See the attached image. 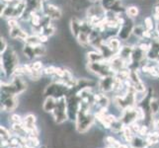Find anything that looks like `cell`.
<instances>
[{
	"instance_id": "cell-1",
	"label": "cell",
	"mask_w": 159,
	"mask_h": 148,
	"mask_svg": "<svg viewBox=\"0 0 159 148\" xmlns=\"http://www.w3.org/2000/svg\"><path fill=\"white\" fill-rule=\"evenodd\" d=\"M91 106L81 104L76 116V129L79 133H85L95 122V116L91 113Z\"/></svg>"
},
{
	"instance_id": "cell-2",
	"label": "cell",
	"mask_w": 159,
	"mask_h": 148,
	"mask_svg": "<svg viewBox=\"0 0 159 148\" xmlns=\"http://www.w3.org/2000/svg\"><path fill=\"white\" fill-rule=\"evenodd\" d=\"M19 65V57L13 47H8L1 53V70L7 76H13Z\"/></svg>"
},
{
	"instance_id": "cell-3",
	"label": "cell",
	"mask_w": 159,
	"mask_h": 148,
	"mask_svg": "<svg viewBox=\"0 0 159 148\" xmlns=\"http://www.w3.org/2000/svg\"><path fill=\"white\" fill-rule=\"evenodd\" d=\"M27 89V83L22 76H14L10 83H1V93L11 95H20Z\"/></svg>"
},
{
	"instance_id": "cell-4",
	"label": "cell",
	"mask_w": 159,
	"mask_h": 148,
	"mask_svg": "<svg viewBox=\"0 0 159 148\" xmlns=\"http://www.w3.org/2000/svg\"><path fill=\"white\" fill-rule=\"evenodd\" d=\"M70 89L60 81H54L48 84L45 90H43V95L46 97H53L56 99H59L62 97H66L68 95Z\"/></svg>"
},
{
	"instance_id": "cell-5",
	"label": "cell",
	"mask_w": 159,
	"mask_h": 148,
	"mask_svg": "<svg viewBox=\"0 0 159 148\" xmlns=\"http://www.w3.org/2000/svg\"><path fill=\"white\" fill-rule=\"evenodd\" d=\"M87 69L100 78L106 77L109 75H116L109 61H106V60L99 62H88L87 63Z\"/></svg>"
},
{
	"instance_id": "cell-6",
	"label": "cell",
	"mask_w": 159,
	"mask_h": 148,
	"mask_svg": "<svg viewBox=\"0 0 159 148\" xmlns=\"http://www.w3.org/2000/svg\"><path fill=\"white\" fill-rule=\"evenodd\" d=\"M52 117L57 123H63L68 118L67 114V105H66V97H62L57 99L56 108L52 111Z\"/></svg>"
},
{
	"instance_id": "cell-7",
	"label": "cell",
	"mask_w": 159,
	"mask_h": 148,
	"mask_svg": "<svg viewBox=\"0 0 159 148\" xmlns=\"http://www.w3.org/2000/svg\"><path fill=\"white\" fill-rule=\"evenodd\" d=\"M134 21L133 18H129L125 16L124 18L120 28L118 29L117 36L120 41H128L129 39L130 35L133 34V31L134 28Z\"/></svg>"
},
{
	"instance_id": "cell-8",
	"label": "cell",
	"mask_w": 159,
	"mask_h": 148,
	"mask_svg": "<svg viewBox=\"0 0 159 148\" xmlns=\"http://www.w3.org/2000/svg\"><path fill=\"white\" fill-rule=\"evenodd\" d=\"M93 29H94V28H93V26L87 20L82 21V26H81L80 32H79L78 36L76 37V39H77V42L79 43V45L82 47L85 48V47L90 46L89 37L91 35Z\"/></svg>"
},
{
	"instance_id": "cell-9",
	"label": "cell",
	"mask_w": 159,
	"mask_h": 148,
	"mask_svg": "<svg viewBox=\"0 0 159 148\" xmlns=\"http://www.w3.org/2000/svg\"><path fill=\"white\" fill-rule=\"evenodd\" d=\"M26 2V9L24 14L22 15L21 20L23 21H30L31 16L35 12H40L43 11V0H25Z\"/></svg>"
},
{
	"instance_id": "cell-10",
	"label": "cell",
	"mask_w": 159,
	"mask_h": 148,
	"mask_svg": "<svg viewBox=\"0 0 159 148\" xmlns=\"http://www.w3.org/2000/svg\"><path fill=\"white\" fill-rule=\"evenodd\" d=\"M17 96L1 93V110L4 112H13L18 107Z\"/></svg>"
},
{
	"instance_id": "cell-11",
	"label": "cell",
	"mask_w": 159,
	"mask_h": 148,
	"mask_svg": "<svg viewBox=\"0 0 159 148\" xmlns=\"http://www.w3.org/2000/svg\"><path fill=\"white\" fill-rule=\"evenodd\" d=\"M120 119L122 120V123L129 127L131 123H134V122H138L139 118H138V112H136V108L133 107V108H129L125 109L122 112V114H120Z\"/></svg>"
},
{
	"instance_id": "cell-12",
	"label": "cell",
	"mask_w": 159,
	"mask_h": 148,
	"mask_svg": "<svg viewBox=\"0 0 159 148\" xmlns=\"http://www.w3.org/2000/svg\"><path fill=\"white\" fill-rule=\"evenodd\" d=\"M43 13L48 16L52 21L59 20L62 16V12L59 7L53 4H45L43 8Z\"/></svg>"
},
{
	"instance_id": "cell-13",
	"label": "cell",
	"mask_w": 159,
	"mask_h": 148,
	"mask_svg": "<svg viewBox=\"0 0 159 148\" xmlns=\"http://www.w3.org/2000/svg\"><path fill=\"white\" fill-rule=\"evenodd\" d=\"M146 57L150 61H157L159 58V38L153 39L150 42L149 49L146 52Z\"/></svg>"
},
{
	"instance_id": "cell-14",
	"label": "cell",
	"mask_w": 159,
	"mask_h": 148,
	"mask_svg": "<svg viewBox=\"0 0 159 148\" xmlns=\"http://www.w3.org/2000/svg\"><path fill=\"white\" fill-rule=\"evenodd\" d=\"M9 36L11 39H13V40H20L23 42H26L27 38L29 37L28 33L22 29L20 25L17 27H14V28L9 29Z\"/></svg>"
},
{
	"instance_id": "cell-15",
	"label": "cell",
	"mask_w": 159,
	"mask_h": 148,
	"mask_svg": "<svg viewBox=\"0 0 159 148\" xmlns=\"http://www.w3.org/2000/svg\"><path fill=\"white\" fill-rule=\"evenodd\" d=\"M130 147L133 148H148L149 144L146 138H143L140 135H134L133 139L129 142Z\"/></svg>"
},
{
	"instance_id": "cell-16",
	"label": "cell",
	"mask_w": 159,
	"mask_h": 148,
	"mask_svg": "<svg viewBox=\"0 0 159 148\" xmlns=\"http://www.w3.org/2000/svg\"><path fill=\"white\" fill-rule=\"evenodd\" d=\"M133 49H134V47L125 45L120 47V52H118L119 56L120 58H123L125 61L128 63V65H129V62H130V57H131V53H133Z\"/></svg>"
},
{
	"instance_id": "cell-17",
	"label": "cell",
	"mask_w": 159,
	"mask_h": 148,
	"mask_svg": "<svg viewBox=\"0 0 159 148\" xmlns=\"http://www.w3.org/2000/svg\"><path fill=\"white\" fill-rule=\"evenodd\" d=\"M105 43L108 46V47L113 51L115 53H118L120 52V40L119 38H116V37H110L108 38L107 40H105Z\"/></svg>"
},
{
	"instance_id": "cell-18",
	"label": "cell",
	"mask_w": 159,
	"mask_h": 148,
	"mask_svg": "<svg viewBox=\"0 0 159 148\" xmlns=\"http://www.w3.org/2000/svg\"><path fill=\"white\" fill-rule=\"evenodd\" d=\"M110 104L109 98L105 95V93H98L94 96V105L98 106L100 109L108 108Z\"/></svg>"
},
{
	"instance_id": "cell-19",
	"label": "cell",
	"mask_w": 159,
	"mask_h": 148,
	"mask_svg": "<svg viewBox=\"0 0 159 148\" xmlns=\"http://www.w3.org/2000/svg\"><path fill=\"white\" fill-rule=\"evenodd\" d=\"M70 31L72 33V35L76 38L78 36L81 26H82V20H80L78 17H72L70 19Z\"/></svg>"
},
{
	"instance_id": "cell-20",
	"label": "cell",
	"mask_w": 159,
	"mask_h": 148,
	"mask_svg": "<svg viewBox=\"0 0 159 148\" xmlns=\"http://www.w3.org/2000/svg\"><path fill=\"white\" fill-rule=\"evenodd\" d=\"M57 99L53 97H47L43 103V110L47 113H52V111L56 108Z\"/></svg>"
},
{
	"instance_id": "cell-21",
	"label": "cell",
	"mask_w": 159,
	"mask_h": 148,
	"mask_svg": "<svg viewBox=\"0 0 159 148\" xmlns=\"http://www.w3.org/2000/svg\"><path fill=\"white\" fill-rule=\"evenodd\" d=\"M87 61L88 62H99V61H104L105 58H104L103 54L99 51H92L87 52Z\"/></svg>"
},
{
	"instance_id": "cell-22",
	"label": "cell",
	"mask_w": 159,
	"mask_h": 148,
	"mask_svg": "<svg viewBox=\"0 0 159 148\" xmlns=\"http://www.w3.org/2000/svg\"><path fill=\"white\" fill-rule=\"evenodd\" d=\"M23 53H24V56L30 60L37 58L34 46H30V45H27V43H26V45L24 46V47H23Z\"/></svg>"
},
{
	"instance_id": "cell-23",
	"label": "cell",
	"mask_w": 159,
	"mask_h": 148,
	"mask_svg": "<svg viewBox=\"0 0 159 148\" xmlns=\"http://www.w3.org/2000/svg\"><path fill=\"white\" fill-rule=\"evenodd\" d=\"M145 30L146 29L144 28V26H142V25H136V26H134V28L133 35H134L136 38H139V39H140V40H143Z\"/></svg>"
},
{
	"instance_id": "cell-24",
	"label": "cell",
	"mask_w": 159,
	"mask_h": 148,
	"mask_svg": "<svg viewBox=\"0 0 159 148\" xmlns=\"http://www.w3.org/2000/svg\"><path fill=\"white\" fill-rule=\"evenodd\" d=\"M149 106H150V111L151 114L154 116L159 112V99L156 97H153L150 99V102H149Z\"/></svg>"
},
{
	"instance_id": "cell-25",
	"label": "cell",
	"mask_w": 159,
	"mask_h": 148,
	"mask_svg": "<svg viewBox=\"0 0 159 148\" xmlns=\"http://www.w3.org/2000/svg\"><path fill=\"white\" fill-rule=\"evenodd\" d=\"M27 45H30V46H38L42 43L41 40H40V36L38 34H35V35H31L27 38V40L25 42Z\"/></svg>"
},
{
	"instance_id": "cell-26",
	"label": "cell",
	"mask_w": 159,
	"mask_h": 148,
	"mask_svg": "<svg viewBox=\"0 0 159 148\" xmlns=\"http://www.w3.org/2000/svg\"><path fill=\"white\" fill-rule=\"evenodd\" d=\"M119 0H100V5L105 11L111 10Z\"/></svg>"
},
{
	"instance_id": "cell-27",
	"label": "cell",
	"mask_w": 159,
	"mask_h": 148,
	"mask_svg": "<svg viewBox=\"0 0 159 148\" xmlns=\"http://www.w3.org/2000/svg\"><path fill=\"white\" fill-rule=\"evenodd\" d=\"M139 14V7L136 6H129L125 9V15L128 16L129 18H135L138 17Z\"/></svg>"
},
{
	"instance_id": "cell-28",
	"label": "cell",
	"mask_w": 159,
	"mask_h": 148,
	"mask_svg": "<svg viewBox=\"0 0 159 148\" xmlns=\"http://www.w3.org/2000/svg\"><path fill=\"white\" fill-rule=\"evenodd\" d=\"M54 33H56V27H54L52 23L50 25H48L47 27H45L42 32L40 33V34H38V35H41V34H43V35H46L48 37H52V35H54Z\"/></svg>"
},
{
	"instance_id": "cell-29",
	"label": "cell",
	"mask_w": 159,
	"mask_h": 148,
	"mask_svg": "<svg viewBox=\"0 0 159 148\" xmlns=\"http://www.w3.org/2000/svg\"><path fill=\"white\" fill-rule=\"evenodd\" d=\"M144 28L148 31H153L154 29V19L150 16H147L146 18H144Z\"/></svg>"
},
{
	"instance_id": "cell-30",
	"label": "cell",
	"mask_w": 159,
	"mask_h": 148,
	"mask_svg": "<svg viewBox=\"0 0 159 148\" xmlns=\"http://www.w3.org/2000/svg\"><path fill=\"white\" fill-rule=\"evenodd\" d=\"M0 131H1V141H10L11 134L9 133V130L5 127H2L1 125Z\"/></svg>"
},
{
	"instance_id": "cell-31",
	"label": "cell",
	"mask_w": 159,
	"mask_h": 148,
	"mask_svg": "<svg viewBox=\"0 0 159 148\" xmlns=\"http://www.w3.org/2000/svg\"><path fill=\"white\" fill-rule=\"evenodd\" d=\"M56 68L57 66H53V65H50V66H47L43 68V73L46 75H50V76H53L54 72H56Z\"/></svg>"
},
{
	"instance_id": "cell-32",
	"label": "cell",
	"mask_w": 159,
	"mask_h": 148,
	"mask_svg": "<svg viewBox=\"0 0 159 148\" xmlns=\"http://www.w3.org/2000/svg\"><path fill=\"white\" fill-rule=\"evenodd\" d=\"M7 48H8V43L6 40H5V38L1 37V39H0V53H3Z\"/></svg>"
},
{
	"instance_id": "cell-33",
	"label": "cell",
	"mask_w": 159,
	"mask_h": 148,
	"mask_svg": "<svg viewBox=\"0 0 159 148\" xmlns=\"http://www.w3.org/2000/svg\"><path fill=\"white\" fill-rule=\"evenodd\" d=\"M10 119H11V122H12V123H23V119H21V117L19 116V114H14L11 116Z\"/></svg>"
},
{
	"instance_id": "cell-34",
	"label": "cell",
	"mask_w": 159,
	"mask_h": 148,
	"mask_svg": "<svg viewBox=\"0 0 159 148\" xmlns=\"http://www.w3.org/2000/svg\"><path fill=\"white\" fill-rule=\"evenodd\" d=\"M155 32H156L157 36L159 37V21H157V22H156V26H155Z\"/></svg>"
},
{
	"instance_id": "cell-35",
	"label": "cell",
	"mask_w": 159,
	"mask_h": 148,
	"mask_svg": "<svg viewBox=\"0 0 159 148\" xmlns=\"http://www.w3.org/2000/svg\"><path fill=\"white\" fill-rule=\"evenodd\" d=\"M154 125H155L156 130H157V131H159V119H158V120H156L155 123H154Z\"/></svg>"
},
{
	"instance_id": "cell-36",
	"label": "cell",
	"mask_w": 159,
	"mask_h": 148,
	"mask_svg": "<svg viewBox=\"0 0 159 148\" xmlns=\"http://www.w3.org/2000/svg\"><path fill=\"white\" fill-rule=\"evenodd\" d=\"M118 148H129L127 144H124V143H120V145H119V147Z\"/></svg>"
},
{
	"instance_id": "cell-37",
	"label": "cell",
	"mask_w": 159,
	"mask_h": 148,
	"mask_svg": "<svg viewBox=\"0 0 159 148\" xmlns=\"http://www.w3.org/2000/svg\"><path fill=\"white\" fill-rule=\"evenodd\" d=\"M89 1L92 2V3H96V2H98V1L100 2V0H89Z\"/></svg>"
},
{
	"instance_id": "cell-38",
	"label": "cell",
	"mask_w": 159,
	"mask_h": 148,
	"mask_svg": "<svg viewBox=\"0 0 159 148\" xmlns=\"http://www.w3.org/2000/svg\"><path fill=\"white\" fill-rule=\"evenodd\" d=\"M4 2H6V3H9V2H12L13 0H3Z\"/></svg>"
},
{
	"instance_id": "cell-39",
	"label": "cell",
	"mask_w": 159,
	"mask_h": 148,
	"mask_svg": "<svg viewBox=\"0 0 159 148\" xmlns=\"http://www.w3.org/2000/svg\"><path fill=\"white\" fill-rule=\"evenodd\" d=\"M157 65H158V68H159V63H157ZM158 78H159V75H158Z\"/></svg>"
},
{
	"instance_id": "cell-40",
	"label": "cell",
	"mask_w": 159,
	"mask_h": 148,
	"mask_svg": "<svg viewBox=\"0 0 159 148\" xmlns=\"http://www.w3.org/2000/svg\"><path fill=\"white\" fill-rule=\"evenodd\" d=\"M157 3H159V0H157Z\"/></svg>"
},
{
	"instance_id": "cell-41",
	"label": "cell",
	"mask_w": 159,
	"mask_h": 148,
	"mask_svg": "<svg viewBox=\"0 0 159 148\" xmlns=\"http://www.w3.org/2000/svg\"><path fill=\"white\" fill-rule=\"evenodd\" d=\"M130 148H133V147H130Z\"/></svg>"
}]
</instances>
